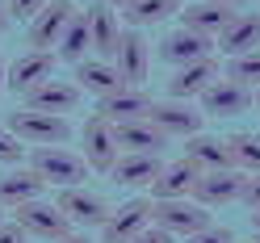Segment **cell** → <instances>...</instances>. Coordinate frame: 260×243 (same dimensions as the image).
<instances>
[{"label":"cell","instance_id":"19","mask_svg":"<svg viewBox=\"0 0 260 243\" xmlns=\"http://www.w3.org/2000/svg\"><path fill=\"white\" fill-rule=\"evenodd\" d=\"M176 17H181V29H193V34H206V38H218L222 29L239 17V13H231V9L214 5V0H198V5L181 9Z\"/></svg>","mask_w":260,"mask_h":243},{"label":"cell","instance_id":"10","mask_svg":"<svg viewBox=\"0 0 260 243\" xmlns=\"http://www.w3.org/2000/svg\"><path fill=\"white\" fill-rule=\"evenodd\" d=\"M252 105H256V92L243 88V84H231V80H214L202 92V113L206 118H239Z\"/></svg>","mask_w":260,"mask_h":243},{"label":"cell","instance_id":"34","mask_svg":"<svg viewBox=\"0 0 260 243\" xmlns=\"http://www.w3.org/2000/svg\"><path fill=\"white\" fill-rule=\"evenodd\" d=\"M130 243H172V235L164 231V226H155V222H151L147 231H139V235L130 239Z\"/></svg>","mask_w":260,"mask_h":243},{"label":"cell","instance_id":"13","mask_svg":"<svg viewBox=\"0 0 260 243\" xmlns=\"http://www.w3.org/2000/svg\"><path fill=\"white\" fill-rule=\"evenodd\" d=\"M55 63H59L55 51H25L17 63H9V88L25 96L29 88H38L55 76Z\"/></svg>","mask_w":260,"mask_h":243},{"label":"cell","instance_id":"20","mask_svg":"<svg viewBox=\"0 0 260 243\" xmlns=\"http://www.w3.org/2000/svg\"><path fill=\"white\" fill-rule=\"evenodd\" d=\"M159 168H164V159H159V155H135V151H122L118 164L109 168V176H113L118 185H126V189H151L155 176H159Z\"/></svg>","mask_w":260,"mask_h":243},{"label":"cell","instance_id":"8","mask_svg":"<svg viewBox=\"0 0 260 243\" xmlns=\"http://www.w3.org/2000/svg\"><path fill=\"white\" fill-rule=\"evenodd\" d=\"M113 67H118L126 88H139L143 80H147L151 51H147V38H143L139 29H122V42H118V51H113Z\"/></svg>","mask_w":260,"mask_h":243},{"label":"cell","instance_id":"5","mask_svg":"<svg viewBox=\"0 0 260 243\" xmlns=\"http://www.w3.org/2000/svg\"><path fill=\"white\" fill-rule=\"evenodd\" d=\"M17 226L25 235H38V239H63L72 231V218L63 214V210L55 205V201H42V197H34V201H25V205H17Z\"/></svg>","mask_w":260,"mask_h":243},{"label":"cell","instance_id":"39","mask_svg":"<svg viewBox=\"0 0 260 243\" xmlns=\"http://www.w3.org/2000/svg\"><path fill=\"white\" fill-rule=\"evenodd\" d=\"M55 243H92V239H88V235H72V231H68V235L55 239Z\"/></svg>","mask_w":260,"mask_h":243},{"label":"cell","instance_id":"25","mask_svg":"<svg viewBox=\"0 0 260 243\" xmlns=\"http://www.w3.org/2000/svg\"><path fill=\"white\" fill-rule=\"evenodd\" d=\"M84 17H88V34H92L96 59H109V63H113V51H118V42H122V25H118V17H113V9L92 5Z\"/></svg>","mask_w":260,"mask_h":243},{"label":"cell","instance_id":"15","mask_svg":"<svg viewBox=\"0 0 260 243\" xmlns=\"http://www.w3.org/2000/svg\"><path fill=\"white\" fill-rule=\"evenodd\" d=\"M214 55V38L193 34V29H172V34L159 42V59L172 63V67H185V63H198Z\"/></svg>","mask_w":260,"mask_h":243},{"label":"cell","instance_id":"9","mask_svg":"<svg viewBox=\"0 0 260 243\" xmlns=\"http://www.w3.org/2000/svg\"><path fill=\"white\" fill-rule=\"evenodd\" d=\"M76 5L72 0H51L34 21H29V51H55L59 46V38H63V29L72 25V17H76Z\"/></svg>","mask_w":260,"mask_h":243},{"label":"cell","instance_id":"31","mask_svg":"<svg viewBox=\"0 0 260 243\" xmlns=\"http://www.w3.org/2000/svg\"><path fill=\"white\" fill-rule=\"evenodd\" d=\"M25 151H29L25 143L13 134L9 126H0V164H21V159H25Z\"/></svg>","mask_w":260,"mask_h":243},{"label":"cell","instance_id":"4","mask_svg":"<svg viewBox=\"0 0 260 243\" xmlns=\"http://www.w3.org/2000/svg\"><path fill=\"white\" fill-rule=\"evenodd\" d=\"M80 155H84V164L96 168V172H109L113 164H118V138H113V122L101 118V113H92V118L84 122V130H80Z\"/></svg>","mask_w":260,"mask_h":243},{"label":"cell","instance_id":"27","mask_svg":"<svg viewBox=\"0 0 260 243\" xmlns=\"http://www.w3.org/2000/svg\"><path fill=\"white\" fill-rule=\"evenodd\" d=\"M88 51H92L88 17H84V13H76V17H72V25L63 29V38H59V46H55V55H59L63 63H80V59H88Z\"/></svg>","mask_w":260,"mask_h":243},{"label":"cell","instance_id":"7","mask_svg":"<svg viewBox=\"0 0 260 243\" xmlns=\"http://www.w3.org/2000/svg\"><path fill=\"white\" fill-rule=\"evenodd\" d=\"M151 210H155L151 197H130L126 205H118V210L105 218L101 239H105V243H130L139 231H147V226H151Z\"/></svg>","mask_w":260,"mask_h":243},{"label":"cell","instance_id":"44","mask_svg":"<svg viewBox=\"0 0 260 243\" xmlns=\"http://www.w3.org/2000/svg\"><path fill=\"white\" fill-rule=\"evenodd\" d=\"M0 222H5V210H0Z\"/></svg>","mask_w":260,"mask_h":243},{"label":"cell","instance_id":"41","mask_svg":"<svg viewBox=\"0 0 260 243\" xmlns=\"http://www.w3.org/2000/svg\"><path fill=\"white\" fill-rule=\"evenodd\" d=\"M5 21H9V5H0V29H5Z\"/></svg>","mask_w":260,"mask_h":243},{"label":"cell","instance_id":"12","mask_svg":"<svg viewBox=\"0 0 260 243\" xmlns=\"http://www.w3.org/2000/svg\"><path fill=\"white\" fill-rule=\"evenodd\" d=\"M80 84L76 80H46V84H38V88H29L25 92V109H38V113H59V118H68V113H76V105H80Z\"/></svg>","mask_w":260,"mask_h":243},{"label":"cell","instance_id":"46","mask_svg":"<svg viewBox=\"0 0 260 243\" xmlns=\"http://www.w3.org/2000/svg\"><path fill=\"white\" fill-rule=\"evenodd\" d=\"M256 243H260V235H256Z\"/></svg>","mask_w":260,"mask_h":243},{"label":"cell","instance_id":"21","mask_svg":"<svg viewBox=\"0 0 260 243\" xmlns=\"http://www.w3.org/2000/svg\"><path fill=\"white\" fill-rule=\"evenodd\" d=\"M218 51L226 59H239V55L260 51V13H239V17L218 34Z\"/></svg>","mask_w":260,"mask_h":243},{"label":"cell","instance_id":"17","mask_svg":"<svg viewBox=\"0 0 260 243\" xmlns=\"http://www.w3.org/2000/svg\"><path fill=\"white\" fill-rule=\"evenodd\" d=\"M214 80H218V63H214V55H210V59L176 67V76L168 80V92H172V101H193V96H202Z\"/></svg>","mask_w":260,"mask_h":243},{"label":"cell","instance_id":"37","mask_svg":"<svg viewBox=\"0 0 260 243\" xmlns=\"http://www.w3.org/2000/svg\"><path fill=\"white\" fill-rule=\"evenodd\" d=\"M214 5H222V9H231V13H239V9H248V5H256V0H214Z\"/></svg>","mask_w":260,"mask_h":243},{"label":"cell","instance_id":"35","mask_svg":"<svg viewBox=\"0 0 260 243\" xmlns=\"http://www.w3.org/2000/svg\"><path fill=\"white\" fill-rule=\"evenodd\" d=\"M239 201H248L252 210H260V172L248 176V185H243V197H239Z\"/></svg>","mask_w":260,"mask_h":243},{"label":"cell","instance_id":"42","mask_svg":"<svg viewBox=\"0 0 260 243\" xmlns=\"http://www.w3.org/2000/svg\"><path fill=\"white\" fill-rule=\"evenodd\" d=\"M252 226H256V235H260V210H256V214H252Z\"/></svg>","mask_w":260,"mask_h":243},{"label":"cell","instance_id":"11","mask_svg":"<svg viewBox=\"0 0 260 243\" xmlns=\"http://www.w3.org/2000/svg\"><path fill=\"white\" fill-rule=\"evenodd\" d=\"M147 122L159 126L168 138H193V134H202V122H206V113H198V105H189V101H159L151 105L147 113Z\"/></svg>","mask_w":260,"mask_h":243},{"label":"cell","instance_id":"28","mask_svg":"<svg viewBox=\"0 0 260 243\" xmlns=\"http://www.w3.org/2000/svg\"><path fill=\"white\" fill-rule=\"evenodd\" d=\"M181 13V0H135V5L126 9V21L130 29H143V25H159Z\"/></svg>","mask_w":260,"mask_h":243},{"label":"cell","instance_id":"29","mask_svg":"<svg viewBox=\"0 0 260 243\" xmlns=\"http://www.w3.org/2000/svg\"><path fill=\"white\" fill-rule=\"evenodd\" d=\"M226 147H231V164L239 168V172H260V134H231L226 138Z\"/></svg>","mask_w":260,"mask_h":243},{"label":"cell","instance_id":"45","mask_svg":"<svg viewBox=\"0 0 260 243\" xmlns=\"http://www.w3.org/2000/svg\"><path fill=\"white\" fill-rule=\"evenodd\" d=\"M256 105H260V92H256Z\"/></svg>","mask_w":260,"mask_h":243},{"label":"cell","instance_id":"40","mask_svg":"<svg viewBox=\"0 0 260 243\" xmlns=\"http://www.w3.org/2000/svg\"><path fill=\"white\" fill-rule=\"evenodd\" d=\"M5 88H9V67H5V59H0V96H5Z\"/></svg>","mask_w":260,"mask_h":243},{"label":"cell","instance_id":"14","mask_svg":"<svg viewBox=\"0 0 260 243\" xmlns=\"http://www.w3.org/2000/svg\"><path fill=\"white\" fill-rule=\"evenodd\" d=\"M202 168L189 164V159H172V164L159 168L155 185H151V201H176V197H193V185H198Z\"/></svg>","mask_w":260,"mask_h":243},{"label":"cell","instance_id":"30","mask_svg":"<svg viewBox=\"0 0 260 243\" xmlns=\"http://www.w3.org/2000/svg\"><path fill=\"white\" fill-rule=\"evenodd\" d=\"M226 80H231V84H243V88H260V51L226 59Z\"/></svg>","mask_w":260,"mask_h":243},{"label":"cell","instance_id":"43","mask_svg":"<svg viewBox=\"0 0 260 243\" xmlns=\"http://www.w3.org/2000/svg\"><path fill=\"white\" fill-rule=\"evenodd\" d=\"M235 243H256V239H235Z\"/></svg>","mask_w":260,"mask_h":243},{"label":"cell","instance_id":"24","mask_svg":"<svg viewBox=\"0 0 260 243\" xmlns=\"http://www.w3.org/2000/svg\"><path fill=\"white\" fill-rule=\"evenodd\" d=\"M185 159L189 164H198L202 172H218V168H235L231 164V147H226V138H214V134H193L185 138Z\"/></svg>","mask_w":260,"mask_h":243},{"label":"cell","instance_id":"2","mask_svg":"<svg viewBox=\"0 0 260 243\" xmlns=\"http://www.w3.org/2000/svg\"><path fill=\"white\" fill-rule=\"evenodd\" d=\"M9 130L17 134L25 147H59V143H68L72 126L68 118H59V113H38V109H17L9 118Z\"/></svg>","mask_w":260,"mask_h":243},{"label":"cell","instance_id":"16","mask_svg":"<svg viewBox=\"0 0 260 243\" xmlns=\"http://www.w3.org/2000/svg\"><path fill=\"white\" fill-rule=\"evenodd\" d=\"M55 205H59L72 222H80V226H105V218L113 214L109 201L96 197V193H88V189H59V201H55Z\"/></svg>","mask_w":260,"mask_h":243},{"label":"cell","instance_id":"26","mask_svg":"<svg viewBox=\"0 0 260 243\" xmlns=\"http://www.w3.org/2000/svg\"><path fill=\"white\" fill-rule=\"evenodd\" d=\"M147 113H151V101H147L143 88H118V92H109L101 101V118H109L113 126L118 122H139Z\"/></svg>","mask_w":260,"mask_h":243},{"label":"cell","instance_id":"36","mask_svg":"<svg viewBox=\"0 0 260 243\" xmlns=\"http://www.w3.org/2000/svg\"><path fill=\"white\" fill-rule=\"evenodd\" d=\"M0 243H25V231L17 222H0Z\"/></svg>","mask_w":260,"mask_h":243},{"label":"cell","instance_id":"1","mask_svg":"<svg viewBox=\"0 0 260 243\" xmlns=\"http://www.w3.org/2000/svg\"><path fill=\"white\" fill-rule=\"evenodd\" d=\"M29 168H34L46 185L55 189H80L88 181V164L80 151H68V147H34V159H29Z\"/></svg>","mask_w":260,"mask_h":243},{"label":"cell","instance_id":"6","mask_svg":"<svg viewBox=\"0 0 260 243\" xmlns=\"http://www.w3.org/2000/svg\"><path fill=\"white\" fill-rule=\"evenodd\" d=\"M243 185H248V172L239 168H218V172H202L198 185H193V201L214 210V205H226V201H239L243 197Z\"/></svg>","mask_w":260,"mask_h":243},{"label":"cell","instance_id":"22","mask_svg":"<svg viewBox=\"0 0 260 243\" xmlns=\"http://www.w3.org/2000/svg\"><path fill=\"white\" fill-rule=\"evenodd\" d=\"M76 84H80V92H92V96H101V101H105L109 92L126 88L122 76H118V67H113L109 59H80L76 63Z\"/></svg>","mask_w":260,"mask_h":243},{"label":"cell","instance_id":"18","mask_svg":"<svg viewBox=\"0 0 260 243\" xmlns=\"http://www.w3.org/2000/svg\"><path fill=\"white\" fill-rule=\"evenodd\" d=\"M113 138H118L122 151H135V155H159V151L168 147V134L159 130V126H151L147 118L118 122V126H113Z\"/></svg>","mask_w":260,"mask_h":243},{"label":"cell","instance_id":"32","mask_svg":"<svg viewBox=\"0 0 260 243\" xmlns=\"http://www.w3.org/2000/svg\"><path fill=\"white\" fill-rule=\"evenodd\" d=\"M46 5H51V0H9V17H17V21H34Z\"/></svg>","mask_w":260,"mask_h":243},{"label":"cell","instance_id":"38","mask_svg":"<svg viewBox=\"0 0 260 243\" xmlns=\"http://www.w3.org/2000/svg\"><path fill=\"white\" fill-rule=\"evenodd\" d=\"M92 5H105V9H130L135 0H92Z\"/></svg>","mask_w":260,"mask_h":243},{"label":"cell","instance_id":"3","mask_svg":"<svg viewBox=\"0 0 260 243\" xmlns=\"http://www.w3.org/2000/svg\"><path fill=\"white\" fill-rule=\"evenodd\" d=\"M151 222L164 226L172 239H189V235L206 231V226H214V214L206 205H198L193 197H176V201H155Z\"/></svg>","mask_w":260,"mask_h":243},{"label":"cell","instance_id":"23","mask_svg":"<svg viewBox=\"0 0 260 243\" xmlns=\"http://www.w3.org/2000/svg\"><path fill=\"white\" fill-rule=\"evenodd\" d=\"M46 181L34 172V168H13L9 176H0V210H17L25 201L42 197Z\"/></svg>","mask_w":260,"mask_h":243},{"label":"cell","instance_id":"33","mask_svg":"<svg viewBox=\"0 0 260 243\" xmlns=\"http://www.w3.org/2000/svg\"><path fill=\"white\" fill-rule=\"evenodd\" d=\"M181 243H235V239H231V231H226V226H206V231L189 235V239H181Z\"/></svg>","mask_w":260,"mask_h":243}]
</instances>
